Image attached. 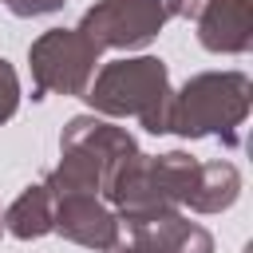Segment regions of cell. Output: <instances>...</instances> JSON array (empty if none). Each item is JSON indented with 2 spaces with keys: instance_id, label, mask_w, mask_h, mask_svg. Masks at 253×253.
Wrapping results in <instances>:
<instances>
[{
  "instance_id": "9c48e42d",
  "label": "cell",
  "mask_w": 253,
  "mask_h": 253,
  "mask_svg": "<svg viewBox=\"0 0 253 253\" xmlns=\"http://www.w3.org/2000/svg\"><path fill=\"white\" fill-rule=\"evenodd\" d=\"M237 198H241V170L229 158L198 162V178H194V190L186 198L190 213H225Z\"/></svg>"
},
{
  "instance_id": "7a4b0ae2",
  "label": "cell",
  "mask_w": 253,
  "mask_h": 253,
  "mask_svg": "<svg viewBox=\"0 0 253 253\" xmlns=\"http://www.w3.org/2000/svg\"><path fill=\"white\" fill-rule=\"evenodd\" d=\"M138 154V142L126 126L103 115H71L59 130V162L47 170L43 186L51 198L63 194H99L107 190L119 162Z\"/></svg>"
},
{
  "instance_id": "ba28073f",
  "label": "cell",
  "mask_w": 253,
  "mask_h": 253,
  "mask_svg": "<svg viewBox=\"0 0 253 253\" xmlns=\"http://www.w3.org/2000/svg\"><path fill=\"white\" fill-rule=\"evenodd\" d=\"M134 253H213V233L202 221H190L182 210L154 217V221H138L126 225Z\"/></svg>"
},
{
  "instance_id": "277c9868",
  "label": "cell",
  "mask_w": 253,
  "mask_h": 253,
  "mask_svg": "<svg viewBox=\"0 0 253 253\" xmlns=\"http://www.w3.org/2000/svg\"><path fill=\"white\" fill-rule=\"evenodd\" d=\"M103 51L79 32V28H47L32 40L28 47V67H32V99L47 95H67L83 99L91 75L99 71Z\"/></svg>"
},
{
  "instance_id": "6da1fadb",
  "label": "cell",
  "mask_w": 253,
  "mask_h": 253,
  "mask_svg": "<svg viewBox=\"0 0 253 253\" xmlns=\"http://www.w3.org/2000/svg\"><path fill=\"white\" fill-rule=\"evenodd\" d=\"M170 67L158 55H123L99 63L83 103L103 119H138L146 134H170Z\"/></svg>"
},
{
  "instance_id": "30bf717a",
  "label": "cell",
  "mask_w": 253,
  "mask_h": 253,
  "mask_svg": "<svg viewBox=\"0 0 253 253\" xmlns=\"http://www.w3.org/2000/svg\"><path fill=\"white\" fill-rule=\"evenodd\" d=\"M4 233L20 241H40L55 233V198L43 182H32L16 194L12 206H4Z\"/></svg>"
},
{
  "instance_id": "7c38bea8",
  "label": "cell",
  "mask_w": 253,
  "mask_h": 253,
  "mask_svg": "<svg viewBox=\"0 0 253 253\" xmlns=\"http://www.w3.org/2000/svg\"><path fill=\"white\" fill-rule=\"evenodd\" d=\"M4 4H8L12 16H20V20H36V16H51V12H59L67 0H4Z\"/></svg>"
},
{
  "instance_id": "52a82bcc",
  "label": "cell",
  "mask_w": 253,
  "mask_h": 253,
  "mask_svg": "<svg viewBox=\"0 0 253 253\" xmlns=\"http://www.w3.org/2000/svg\"><path fill=\"white\" fill-rule=\"evenodd\" d=\"M55 233L95 253H115L123 245V225L99 194H63L55 198Z\"/></svg>"
},
{
  "instance_id": "4fadbf2b",
  "label": "cell",
  "mask_w": 253,
  "mask_h": 253,
  "mask_svg": "<svg viewBox=\"0 0 253 253\" xmlns=\"http://www.w3.org/2000/svg\"><path fill=\"white\" fill-rule=\"evenodd\" d=\"M0 237H4V206H0Z\"/></svg>"
},
{
  "instance_id": "8992f818",
  "label": "cell",
  "mask_w": 253,
  "mask_h": 253,
  "mask_svg": "<svg viewBox=\"0 0 253 253\" xmlns=\"http://www.w3.org/2000/svg\"><path fill=\"white\" fill-rule=\"evenodd\" d=\"M182 16L194 20V36L213 55H245L253 47V4L249 0H186Z\"/></svg>"
},
{
  "instance_id": "9a60e30c",
  "label": "cell",
  "mask_w": 253,
  "mask_h": 253,
  "mask_svg": "<svg viewBox=\"0 0 253 253\" xmlns=\"http://www.w3.org/2000/svg\"><path fill=\"white\" fill-rule=\"evenodd\" d=\"M0 4H4V0H0Z\"/></svg>"
},
{
  "instance_id": "3957f363",
  "label": "cell",
  "mask_w": 253,
  "mask_h": 253,
  "mask_svg": "<svg viewBox=\"0 0 253 253\" xmlns=\"http://www.w3.org/2000/svg\"><path fill=\"white\" fill-rule=\"evenodd\" d=\"M253 107V79L245 71H198L170 95V134L241 142V123Z\"/></svg>"
},
{
  "instance_id": "5bb4252c",
  "label": "cell",
  "mask_w": 253,
  "mask_h": 253,
  "mask_svg": "<svg viewBox=\"0 0 253 253\" xmlns=\"http://www.w3.org/2000/svg\"><path fill=\"white\" fill-rule=\"evenodd\" d=\"M115 253H134V249H126V245H119V249H115Z\"/></svg>"
},
{
  "instance_id": "8fae6325",
  "label": "cell",
  "mask_w": 253,
  "mask_h": 253,
  "mask_svg": "<svg viewBox=\"0 0 253 253\" xmlns=\"http://www.w3.org/2000/svg\"><path fill=\"white\" fill-rule=\"evenodd\" d=\"M20 99H24V95H20V75H16V67L0 55V126L20 111Z\"/></svg>"
},
{
  "instance_id": "5b68a950",
  "label": "cell",
  "mask_w": 253,
  "mask_h": 253,
  "mask_svg": "<svg viewBox=\"0 0 253 253\" xmlns=\"http://www.w3.org/2000/svg\"><path fill=\"white\" fill-rule=\"evenodd\" d=\"M182 4L186 0H95L75 28L99 51H138L150 40H158V32L170 20L182 16Z\"/></svg>"
}]
</instances>
